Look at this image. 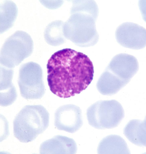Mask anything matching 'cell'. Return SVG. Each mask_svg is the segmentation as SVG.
<instances>
[{"label":"cell","mask_w":146,"mask_h":154,"mask_svg":"<svg viewBox=\"0 0 146 154\" xmlns=\"http://www.w3.org/2000/svg\"><path fill=\"white\" fill-rule=\"evenodd\" d=\"M47 66L50 90L60 98L80 94L93 79L92 61L88 56L72 49H62L54 53Z\"/></svg>","instance_id":"obj_1"},{"label":"cell","mask_w":146,"mask_h":154,"mask_svg":"<svg viewBox=\"0 0 146 154\" xmlns=\"http://www.w3.org/2000/svg\"><path fill=\"white\" fill-rule=\"evenodd\" d=\"M70 13V17L64 24L65 38L82 48L96 45L99 40L96 25L99 8L96 2L74 1Z\"/></svg>","instance_id":"obj_2"},{"label":"cell","mask_w":146,"mask_h":154,"mask_svg":"<svg viewBox=\"0 0 146 154\" xmlns=\"http://www.w3.org/2000/svg\"><path fill=\"white\" fill-rule=\"evenodd\" d=\"M139 68L135 57L127 54L116 55L100 76L97 89L104 96L114 95L130 82Z\"/></svg>","instance_id":"obj_3"},{"label":"cell","mask_w":146,"mask_h":154,"mask_svg":"<svg viewBox=\"0 0 146 154\" xmlns=\"http://www.w3.org/2000/svg\"><path fill=\"white\" fill-rule=\"evenodd\" d=\"M50 114L41 105H27L17 115L13 122L14 134L23 143L32 142L48 128Z\"/></svg>","instance_id":"obj_4"},{"label":"cell","mask_w":146,"mask_h":154,"mask_svg":"<svg viewBox=\"0 0 146 154\" xmlns=\"http://www.w3.org/2000/svg\"><path fill=\"white\" fill-rule=\"evenodd\" d=\"M89 124L99 129L116 128L125 116L121 104L115 100H100L90 106L86 112Z\"/></svg>","instance_id":"obj_5"},{"label":"cell","mask_w":146,"mask_h":154,"mask_svg":"<svg viewBox=\"0 0 146 154\" xmlns=\"http://www.w3.org/2000/svg\"><path fill=\"white\" fill-rule=\"evenodd\" d=\"M34 42L29 34L18 30L9 37L1 49V66L13 69L32 54Z\"/></svg>","instance_id":"obj_6"},{"label":"cell","mask_w":146,"mask_h":154,"mask_svg":"<svg viewBox=\"0 0 146 154\" xmlns=\"http://www.w3.org/2000/svg\"><path fill=\"white\" fill-rule=\"evenodd\" d=\"M17 82L21 96L26 100H39L45 94L43 69L36 63L29 62L20 66Z\"/></svg>","instance_id":"obj_7"},{"label":"cell","mask_w":146,"mask_h":154,"mask_svg":"<svg viewBox=\"0 0 146 154\" xmlns=\"http://www.w3.org/2000/svg\"><path fill=\"white\" fill-rule=\"evenodd\" d=\"M115 38L124 48L140 50L146 46V29L134 23H124L117 28Z\"/></svg>","instance_id":"obj_8"},{"label":"cell","mask_w":146,"mask_h":154,"mask_svg":"<svg viewBox=\"0 0 146 154\" xmlns=\"http://www.w3.org/2000/svg\"><path fill=\"white\" fill-rule=\"evenodd\" d=\"M82 112L78 106L65 105L59 107L54 114V125L61 131L73 133L83 126Z\"/></svg>","instance_id":"obj_9"},{"label":"cell","mask_w":146,"mask_h":154,"mask_svg":"<svg viewBox=\"0 0 146 154\" xmlns=\"http://www.w3.org/2000/svg\"><path fill=\"white\" fill-rule=\"evenodd\" d=\"M77 146L75 140L62 135H56L41 144V154H75Z\"/></svg>","instance_id":"obj_10"},{"label":"cell","mask_w":146,"mask_h":154,"mask_svg":"<svg viewBox=\"0 0 146 154\" xmlns=\"http://www.w3.org/2000/svg\"><path fill=\"white\" fill-rule=\"evenodd\" d=\"M14 75L12 69L1 66V105L8 106L16 100L17 94L12 83Z\"/></svg>","instance_id":"obj_11"},{"label":"cell","mask_w":146,"mask_h":154,"mask_svg":"<svg viewBox=\"0 0 146 154\" xmlns=\"http://www.w3.org/2000/svg\"><path fill=\"white\" fill-rule=\"evenodd\" d=\"M98 154H130L126 141L120 136L111 135L103 138L99 143Z\"/></svg>","instance_id":"obj_12"},{"label":"cell","mask_w":146,"mask_h":154,"mask_svg":"<svg viewBox=\"0 0 146 154\" xmlns=\"http://www.w3.org/2000/svg\"><path fill=\"white\" fill-rule=\"evenodd\" d=\"M124 135L130 142L139 146H146V120H131L124 128Z\"/></svg>","instance_id":"obj_13"},{"label":"cell","mask_w":146,"mask_h":154,"mask_svg":"<svg viewBox=\"0 0 146 154\" xmlns=\"http://www.w3.org/2000/svg\"><path fill=\"white\" fill-rule=\"evenodd\" d=\"M64 22L57 20L50 23L44 32L45 40L49 45L58 46L66 42L63 33Z\"/></svg>","instance_id":"obj_14"},{"label":"cell","mask_w":146,"mask_h":154,"mask_svg":"<svg viewBox=\"0 0 146 154\" xmlns=\"http://www.w3.org/2000/svg\"><path fill=\"white\" fill-rule=\"evenodd\" d=\"M18 13V9L14 2L5 1L1 5V34L13 26Z\"/></svg>","instance_id":"obj_15"}]
</instances>
